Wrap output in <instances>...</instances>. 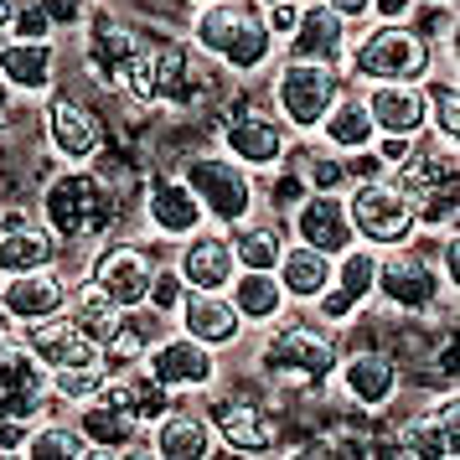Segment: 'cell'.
Listing matches in <instances>:
<instances>
[{"mask_svg": "<svg viewBox=\"0 0 460 460\" xmlns=\"http://www.w3.org/2000/svg\"><path fill=\"white\" fill-rule=\"evenodd\" d=\"M259 347H253V367L264 383H285V388H326L332 367L341 357V336L305 315V305H290L274 315L270 326H259Z\"/></svg>", "mask_w": 460, "mask_h": 460, "instance_id": "1", "label": "cell"}, {"mask_svg": "<svg viewBox=\"0 0 460 460\" xmlns=\"http://www.w3.org/2000/svg\"><path fill=\"white\" fill-rule=\"evenodd\" d=\"M37 223L63 249H93L119 223V197L109 187V176H99V171L63 166L52 171L42 181V191H37Z\"/></svg>", "mask_w": 460, "mask_h": 460, "instance_id": "2", "label": "cell"}, {"mask_svg": "<svg viewBox=\"0 0 460 460\" xmlns=\"http://www.w3.org/2000/svg\"><path fill=\"white\" fill-rule=\"evenodd\" d=\"M439 58V42L409 22H362L341 58L347 84H394V78H424Z\"/></svg>", "mask_w": 460, "mask_h": 460, "instance_id": "3", "label": "cell"}, {"mask_svg": "<svg viewBox=\"0 0 460 460\" xmlns=\"http://www.w3.org/2000/svg\"><path fill=\"white\" fill-rule=\"evenodd\" d=\"M84 58L88 73L104 88H114L129 104H155V42H146L140 31L119 16H88L84 22Z\"/></svg>", "mask_w": 460, "mask_h": 460, "instance_id": "4", "label": "cell"}, {"mask_svg": "<svg viewBox=\"0 0 460 460\" xmlns=\"http://www.w3.org/2000/svg\"><path fill=\"white\" fill-rule=\"evenodd\" d=\"M394 315L403 321H429L435 311L456 305V290L439 279L435 259H429V233H414L409 243L377 253V295Z\"/></svg>", "mask_w": 460, "mask_h": 460, "instance_id": "5", "label": "cell"}, {"mask_svg": "<svg viewBox=\"0 0 460 460\" xmlns=\"http://www.w3.org/2000/svg\"><path fill=\"white\" fill-rule=\"evenodd\" d=\"M398 181V191L409 197V208H414V223L419 233H439L450 228L460 217V202H456V146H439V140H429V135H419L414 150L398 161L394 171H388Z\"/></svg>", "mask_w": 460, "mask_h": 460, "instance_id": "6", "label": "cell"}, {"mask_svg": "<svg viewBox=\"0 0 460 460\" xmlns=\"http://www.w3.org/2000/svg\"><path fill=\"white\" fill-rule=\"evenodd\" d=\"M347 88L341 63H311V58H274L270 67V109L285 119L290 135H315L321 114Z\"/></svg>", "mask_w": 460, "mask_h": 460, "instance_id": "7", "label": "cell"}, {"mask_svg": "<svg viewBox=\"0 0 460 460\" xmlns=\"http://www.w3.org/2000/svg\"><path fill=\"white\" fill-rule=\"evenodd\" d=\"M176 176L191 187V197L208 212V223H217V228H233L238 217H249L259 208V176L249 166H238L233 155H223V150H197V155H187L176 166Z\"/></svg>", "mask_w": 460, "mask_h": 460, "instance_id": "8", "label": "cell"}, {"mask_svg": "<svg viewBox=\"0 0 460 460\" xmlns=\"http://www.w3.org/2000/svg\"><path fill=\"white\" fill-rule=\"evenodd\" d=\"M347 217H352L357 243H367V249H377V253L398 249V243H409L419 233L414 208H409V197L398 191V181L388 171L347 187Z\"/></svg>", "mask_w": 460, "mask_h": 460, "instance_id": "9", "label": "cell"}, {"mask_svg": "<svg viewBox=\"0 0 460 460\" xmlns=\"http://www.w3.org/2000/svg\"><path fill=\"white\" fill-rule=\"evenodd\" d=\"M150 274H155V253L146 243H135V238H99L84 259V285L104 295L114 311H135V305H146L150 295Z\"/></svg>", "mask_w": 460, "mask_h": 460, "instance_id": "10", "label": "cell"}, {"mask_svg": "<svg viewBox=\"0 0 460 460\" xmlns=\"http://www.w3.org/2000/svg\"><path fill=\"white\" fill-rule=\"evenodd\" d=\"M332 383L341 394V403H352L357 414H383V409H394L403 398V362L388 347H352V352L341 347Z\"/></svg>", "mask_w": 460, "mask_h": 460, "instance_id": "11", "label": "cell"}, {"mask_svg": "<svg viewBox=\"0 0 460 460\" xmlns=\"http://www.w3.org/2000/svg\"><path fill=\"white\" fill-rule=\"evenodd\" d=\"M140 367L155 373L171 394H181V398H202L208 388L223 383V352H212V347L191 341L187 332H171V326L146 347Z\"/></svg>", "mask_w": 460, "mask_h": 460, "instance_id": "12", "label": "cell"}, {"mask_svg": "<svg viewBox=\"0 0 460 460\" xmlns=\"http://www.w3.org/2000/svg\"><path fill=\"white\" fill-rule=\"evenodd\" d=\"M373 295H377V249L352 243V249H341L332 259V279L311 300V315L326 321L332 332H341V326H352L357 315L373 305Z\"/></svg>", "mask_w": 460, "mask_h": 460, "instance_id": "13", "label": "cell"}, {"mask_svg": "<svg viewBox=\"0 0 460 460\" xmlns=\"http://www.w3.org/2000/svg\"><path fill=\"white\" fill-rule=\"evenodd\" d=\"M67 403L52 394V377L47 367L31 357L16 332L0 336V414L16 419H42V414H63Z\"/></svg>", "mask_w": 460, "mask_h": 460, "instance_id": "14", "label": "cell"}, {"mask_svg": "<svg viewBox=\"0 0 460 460\" xmlns=\"http://www.w3.org/2000/svg\"><path fill=\"white\" fill-rule=\"evenodd\" d=\"M285 146H290V129H285V119H279L270 104H238L228 119L217 125V150L233 155L238 166H249L253 176H259V171L270 176V171L279 166Z\"/></svg>", "mask_w": 460, "mask_h": 460, "instance_id": "15", "label": "cell"}, {"mask_svg": "<svg viewBox=\"0 0 460 460\" xmlns=\"http://www.w3.org/2000/svg\"><path fill=\"white\" fill-rule=\"evenodd\" d=\"M42 140L67 166H88L104 155V119L78 93H42Z\"/></svg>", "mask_w": 460, "mask_h": 460, "instance_id": "16", "label": "cell"}, {"mask_svg": "<svg viewBox=\"0 0 460 460\" xmlns=\"http://www.w3.org/2000/svg\"><path fill=\"white\" fill-rule=\"evenodd\" d=\"M208 403H202V414L212 424V439L217 445H228L233 456H270L274 450V419L264 414V403H253L243 394H217L208 388Z\"/></svg>", "mask_w": 460, "mask_h": 460, "instance_id": "17", "label": "cell"}, {"mask_svg": "<svg viewBox=\"0 0 460 460\" xmlns=\"http://www.w3.org/2000/svg\"><path fill=\"white\" fill-rule=\"evenodd\" d=\"M394 456L403 460H419V456H439V460H456L460 456V398L445 394L435 409H424V414H403L388 429L383 439Z\"/></svg>", "mask_w": 460, "mask_h": 460, "instance_id": "18", "label": "cell"}, {"mask_svg": "<svg viewBox=\"0 0 460 460\" xmlns=\"http://www.w3.org/2000/svg\"><path fill=\"white\" fill-rule=\"evenodd\" d=\"M285 228H290L295 243L321 249V253H332V259L357 243L352 217H347V191H305V197L285 212Z\"/></svg>", "mask_w": 460, "mask_h": 460, "instance_id": "19", "label": "cell"}, {"mask_svg": "<svg viewBox=\"0 0 460 460\" xmlns=\"http://www.w3.org/2000/svg\"><path fill=\"white\" fill-rule=\"evenodd\" d=\"M171 321H176V332H187L191 341H202L212 352H238L249 341V326L233 311L228 290H187Z\"/></svg>", "mask_w": 460, "mask_h": 460, "instance_id": "20", "label": "cell"}, {"mask_svg": "<svg viewBox=\"0 0 460 460\" xmlns=\"http://www.w3.org/2000/svg\"><path fill=\"white\" fill-rule=\"evenodd\" d=\"M176 243H181V249H176L171 264H176V274H181L187 290H228V279L238 274L228 228L202 223V228H191L187 238H176Z\"/></svg>", "mask_w": 460, "mask_h": 460, "instance_id": "21", "label": "cell"}, {"mask_svg": "<svg viewBox=\"0 0 460 460\" xmlns=\"http://www.w3.org/2000/svg\"><path fill=\"white\" fill-rule=\"evenodd\" d=\"M362 104L377 135H403L419 140L429 129V99L419 78H394V84H362Z\"/></svg>", "mask_w": 460, "mask_h": 460, "instance_id": "22", "label": "cell"}, {"mask_svg": "<svg viewBox=\"0 0 460 460\" xmlns=\"http://www.w3.org/2000/svg\"><path fill=\"white\" fill-rule=\"evenodd\" d=\"M73 424H78V435L88 439V456H135V450H146V424L119 409V403H109V398H84V403H73L67 409Z\"/></svg>", "mask_w": 460, "mask_h": 460, "instance_id": "23", "label": "cell"}, {"mask_svg": "<svg viewBox=\"0 0 460 460\" xmlns=\"http://www.w3.org/2000/svg\"><path fill=\"white\" fill-rule=\"evenodd\" d=\"M73 300V274H63L58 264L52 270H31V274H5L0 279V305L11 315V326H31L42 315L67 311Z\"/></svg>", "mask_w": 460, "mask_h": 460, "instance_id": "24", "label": "cell"}, {"mask_svg": "<svg viewBox=\"0 0 460 460\" xmlns=\"http://www.w3.org/2000/svg\"><path fill=\"white\" fill-rule=\"evenodd\" d=\"M58 73H63V47H58V37H42V42L5 37L0 42V84L11 88V93L42 99V93H52Z\"/></svg>", "mask_w": 460, "mask_h": 460, "instance_id": "25", "label": "cell"}, {"mask_svg": "<svg viewBox=\"0 0 460 460\" xmlns=\"http://www.w3.org/2000/svg\"><path fill=\"white\" fill-rule=\"evenodd\" d=\"M146 223L155 238H187L191 228H202L208 223V212L202 202L191 197V187L176 176V171H150L146 176Z\"/></svg>", "mask_w": 460, "mask_h": 460, "instance_id": "26", "label": "cell"}, {"mask_svg": "<svg viewBox=\"0 0 460 460\" xmlns=\"http://www.w3.org/2000/svg\"><path fill=\"white\" fill-rule=\"evenodd\" d=\"M146 450L155 460H208L217 450V439H212V424L202 409H191L187 398L166 409V414L155 419L146 429Z\"/></svg>", "mask_w": 460, "mask_h": 460, "instance_id": "27", "label": "cell"}, {"mask_svg": "<svg viewBox=\"0 0 460 460\" xmlns=\"http://www.w3.org/2000/svg\"><path fill=\"white\" fill-rule=\"evenodd\" d=\"M352 42V26L336 16L332 5L321 0H300V16H295L290 37H285V58H311V63H341Z\"/></svg>", "mask_w": 460, "mask_h": 460, "instance_id": "28", "label": "cell"}, {"mask_svg": "<svg viewBox=\"0 0 460 460\" xmlns=\"http://www.w3.org/2000/svg\"><path fill=\"white\" fill-rule=\"evenodd\" d=\"M22 341L31 347V357L42 362L47 373H58V367H78V362H99V341H93V336H88L67 311L42 315V321L22 326Z\"/></svg>", "mask_w": 460, "mask_h": 460, "instance_id": "29", "label": "cell"}, {"mask_svg": "<svg viewBox=\"0 0 460 460\" xmlns=\"http://www.w3.org/2000/svg\"><path fill=\"white\" fill-rule=\"evenodd\" d=\"M63 264V243L31 223V217H11L0 208V279L5 274H31V270H52Z\"/></svg>", "mask_w": 460, "mask_h": 460, "instance_id": "30", "label": "cell"}, {"mask_svg": "<svg viewBox=\"0 0 460 460\" xmlns=\"http://www.w3.org/2000/svg\"><path fill=\"white\" fill-rule=\"evenodd\" d=\"M202 88H208V73L187 42H155V104L187 109L202 99Z\"/></svg>", "mask_w": 460, "mask_h": 460, "instance_id": "31", "label": "cell"}, {"mask_svg": "<svg viewBox=\"0 0 460 460\" xmlns=\"http://www.w3.org/2000/svg\"><path fill=\"white\" fill-rule=\"evenodd\" d=\"M228 243H233L238 270H274L279 253H285V243H290V228H285L279 212L253 208L249 217H238V223L228 228Z\"/></svg>", "mask_w": 460, "mask_h": 460, "instance_id": "32", "label": "cell"}, {"mask_svg": "<svg viewBox=\"0 0 460 460\" xmlns=\"http://www.w3.org/2000/svg\"><path fill=\"white\" fill-rule=\"evenodd\" d=\"M166 332V315H155L150 305H135V311H119L114 321V332L104 336V347H99V362H104V373H125V367H140V357L155 336Z\"/></svg>", "mask_w": 460, "mask_h": 460, "instance_id": "33", "label": "cell"}, {"mask_svg": "<svg viewBox=\"0 0 460 460\" xmlns=\"http://www.w3.org/2000/svg\"><path fill=\"white\" fill-rule=\"evenodd\" d=\"M315 135H321V146L341 150V155H352V150H367L373 146V119H367V104H362V88H341L332 99V109L321 114V125H315Z\"/></svg>", "mask_w": 460, "mask_h": 460, "instance_id": "34", "label": "cell"}, {"mask_svg": "<svg viewBox=\"0 0 460 460\" xmlns=\"http://www.w3.org/2000/svg\"><path fill=\"white\" fill-rule=\"evenodd\" d=\"M228 300H233V311L243 315L249 332H259V326H270L274 315L290 311V300H285V290H279L274 270H238L228 279Z\"/></svg>", "mask_w": 460, "mask_h": 460, "instance_id": "35", "label": "cell"}, {"mask_svg": "<svg viewBox=\"0 0 460 460\" xmlns=\"http://www.w3.org/2000/svg\"><path fill=\"white\" fill-rule=\"evenodd\" d=\"M274 279H279V290L290 305H311L315 295L326 290V279H332V253L321 249H305V243H285L279 253V264H274Z\"/></svg>", "mask_w": 460, "mask_h": 460, "instance_id": "36", "label": "cell"}, {"mask_svg": "<svg viewBox=\"0 0 460 460\" xmlns=\"http://www.w3.org/2000/svg\"><path fill=\"white\" fill-rule=\"evenodd\" d=\"M279 166H290L295 176L305 181V191H347L352 187V176H347V155L332 150V146H311L305 135L285 146Z\"/></svg>", "mask_w": 460, "mask_h": 460, "instance_id": "37", "label": "cell"}, {"mask_svg": "<svg viewBox=\"0 0 460 460\" xmlns=\"http://www.w3.org/2000/svg\"><path fill=\"white\" fill-rule=\"evenodd\" d=\"M22 456H26V460H88V439L78 435L73 414L63 409V414H42V419H31Z\"/></svg>", "mask_w": 460, "mask_h": 460, "instance_id": "38", "label": "cell"}, {"mask_svg": "<svg viewBox=\"0 0 460 460\" xmlns=\"http://www.w3.org/2000/svg\"><path fill=\"white\" fill-rule=\"evenodd\" d=\"M47 377H52V394L73 409V403H84V398L99 394L109 373H104V362H78V367H58V373H47Z\"/></svg>", "mask_w": 460, "mask_h": 460, "instance_id": "39", "label": "cell"}, {"mask_svg": "<svg viewBox=\"0 0 460 460\" xmlns=\"http://www.w3.org/2000/svg\"><path fill=\"white\" fill-rule=\"evenodd\" d=\"M181 295H187V285H181V274H176V264H161V259H155V274H150V295H146V305L155 315H176V305H181Z\"/></svg>", "mask_w": 460, "mask_h": 460, "instance_id": "40", "label": "cell"}, {"mask_svg": "<svg viewBox=\"0 0 460 460\" xmlns=\"http://www.w3.org/2000/svg\"><path fill=\"white\" fill-rule=\"evenodd\" d=\"M42 16L52 22V31H78L93 16V0H37Z\"/></svg>", "mask_w": 460, "mask_h": 460, "instance_id": "41", "label": "cell"}, {"mask_svg": "<svg viewBox=\"0 0 460 460\" xmlns=\"http://www.w3.org/2000/svg\"><path fill=\"white\" fill-rule=\"evenodd\" d=\"M11 37H26V42H42V37H58L52 22L42 16L37 0H16V16H11Z\"/></svg>", "mask_w": 460, "mask_h": 460, "instance_id": "42", "label": "cell"}, {"mask_svg": "<svg viewBox=\"0 0 460 460\" xmlns=\"http://www.w3.org/2000/svg\"><path fill=\"white\" fill-rule=\"evenodd\" d=\"M274 171H279V176H274V187H270V197H264V208L285 217V212H290L295 202L305 197V181H300V176H295L290 166H274Z\"/></svg>", "mask_w": 460, "mask_h": 460, "instance_id": "43", "label": "cell"}, {"mask_svg": "<svg viewBox=\"0 0 460 460\" xmlns=\"http://www.w3.org/2000/svg\"><path fill=\"white\" fill-rule=\"evenodd\" d=\"M259 16H264V26L285 42V37H290V26H295V16H300V0H274V5H259Z\"/></svg>", "mask_w": 460, "mask_h": 460, "instance_id": "44", "label": "cell"}, {"mask_svg": "<svg viewBox=\"0 0 460 460\" xmlns=\"http://www.w3.org/2000/svg\"><path fill=\"white\" fill-rule=\"evenodd\" d=\"M321 5H332L336 16L347 26H362V22H373V0H321Z\"/></svg>", "mask_w": 460, "mask_h": 460, "instance_id": "45", "label": "cell"}, {"mask_svg": "<svg viewBox=\"0 0 460 460\" xmlns=\"http://www.w3.org/2000/svg\"><path fill=\"white\" fill-rule=\"evenodd\" d=\"M419 0H373V22H409Z\"/></svg>", "mask_w": 460, "mask_h": 460, "instance_id": "46", "label": "cell"}, {"mask_svg": "<svg viewBox=\"0 0 460 460\" xmlns=\"http://www.w3.org/2000/svg\"><path fill=\"white\" fill-rule=\"evenodd\" d=\"M11 16H16V0H0V42L11 37Z\"/></svg>", "mask_w": 460, "mask_h": 460, "instance_id": "47", "label": "cell"}, {"mask_svg": "<svg viewBox=\"0 0 460 460\" xmlns=\"http://www.w3.org/2000/svg\"><path fill=\"white\" fill-rule=\"evenodd\" d=\"M419 5H429V11H450L456 0H419Z\"/></svg>", "mask_w": 460, "mask_h": 460, "instance_id": "48", "label": "cell"}, {"mask_svg": "<svg viewBox=\"0 0 460 460\" xmlns=\"http://www.w3.org/2000/svg\"><path fill=\"white\" fill-rule=\"evenodd\" d=\"M5 332H16V326H11V315H5V305H0V336Z\"/></svg>", "mask_w": 460, "mask_h": 460, "instance_id": "49", "label": "cell"}, {"mask_svg": "<svg viewBox=\"0 0 460 460\" xmlns=\"http://www.w3.org/2000/svg\"><path fill=\"white\" fill-rule=\"evenodd\" d=\"M249 5H274V0H249Z\"/></svg>", "mask_w": 460, "mask_h": 460, "instance_id": "50", "label": "cell"}, {"mask_svg": "<svg viewBox=\"0 0 460 460\" xmlns=\"http://www.w3.org/2000/svg\"><path fill=\"white\" fill-rule=\"evenodd\" d=\"M187 5H208V0H187Z\"/></svg>", "mask_w": 460, "mask_h": 460, "instance_id": "51", "label": "cell"}]
</instances>
